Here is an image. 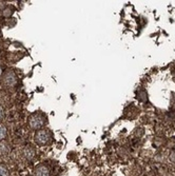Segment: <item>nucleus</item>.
<instances>
[{
	"instance_id": "1",
	"label": "nucleus",
	"mask_w": 175,
	"mask_h": 176,
	"mask_svg": "<svg viewBox=\"0 0 175 176\" xmlns=\"http://www.w3.org/2000/svg\"><path fill=\"white\" fill-rule=\"evenodd\" d=\"M35 141L40 146L46 145V143L49 141V134L43 130L38 131L35 135Z\"/></svg>"
},
{
	"instance_id": "2",
	"label": "nucleus",
	"mask_w": 175,
	"mask_h": 176,
	"mask_svg": "<svg viewBox=\"0 0 175 176\" xmlns=\"http://www.w3.org/2000/svg\"><path fill=\"white\" fill-rule=\"evenodd\" d=\"M30 126L33 129H40L43 126V119L40 115H33L30 119Z\"/></svg>"
},
{
	"instance_id": "3",
	"label": "nucleus",
	"mask_w": 175,
	"mask_h": 176,
	"mask_svg": "<svg viewBox=\"0 0 175 176\" xmlns=\"http://www.w3.org/2000/svg\"><path fill=\"white\" fill-rule=\"evenodd\" d=\"M3 82L6 83L7 86H12L15 85V82H16V77H15L14 72L7 71L6 73L4 74Z\"/></svg>"
},
{
	"instance_id": "4",
	"label": "nucleus",
	"mask_w": 175,
	"mask_h": 176,
	"mask_svg": "<svg viewBox=\"0 0 175 176\" xmlns=\"http://www.w3.org/2000/svg\"><path fill=\"white\" fill-rule=\"evenodd\" d=\"M36 176H50V171L46 166H39L35 171Z\"/></svg>"
},
{
	"instance_id": "5",
	"label": "nucleus",
	"mask_w": 175,
	"mask_h": 176,
	"mask_svg": "<svg viewBox=\"0 0 175 176\" xmlns=\"http://www.w3.org/2000/svg\"><path fill=\"white\" fill-rule=\"evenodd\" d=\"M35 155V151L33 150L32 148H26L24 149V156H26L28 159H32Z\"/></svg>"
},
{
	"instance_id": "6",
	"label": "nucleus",
	"mask_w": 175,
	"mask_h": 176,
	"mask_svg": "<svg viewBox=\"0 0 175 176\" xmlns=\"http://www.w3.org/2000/svg\"><path fill=\"white\" fill-rule=\"evenodd\" d=\"M6 135V129L4 126L0 125V140H2Z\"/></svg>"
},
{
	"instance_id": "7",
	"label": "nucleus",
	"mask_w": 175,
	"mask_h": 176,
	"mask_svg": "<svg viewBox=\"0 0 175 176\" xmlns=\"http://www.w3.org/2000/svg\"><path fill=\"white\" fill-rule=\"evenodd\" d=\"M0 176H9L7 175V171L3 166H0Z\"/></svg>"
},
{
	"instance_id": "8",
	"label": "nucleus",
	"mask_w": 175,
	"mask_h": 176,
	"mask_svg": "<svg viewBox=\"0 0 175 176\" xmlns=\"http://www.w3.org/2000/svg\"><path fill=\"white\" fill-rule=\"evenodd\" d=\"M170 160L175 163V153H171V155H170Z\"/></svg>"
},
{
	"instance_id": "9",
	"label": "nucleus",
	"mask_w": 175,
	"mask_h": 176,
	"mask_svg": "<svg viewBox=\"0 0 175 176\" xmlns=\"http://www.w3.org/2000/svg\"><path fill=\"white\" fill-rule=\"evenodd\" d=\"M2 117H3V109L0 106V119H1Z\"/></svg>"
},
{
	"instance_id": "10",
	"label": "nucleus",
	"mask_w": 175,
	"mask_h": 176,
	"mask_svg": "<svg viewBox=\"0 0 175 176\" xmlns=\"http://www.w3.org/2000/svg\"><path fill=\"white\" fill-rule=\"evenodd\" d=\"M1 73H2V71H1V68H0V76H1Z\"/></svg>"
}]
</instances>
